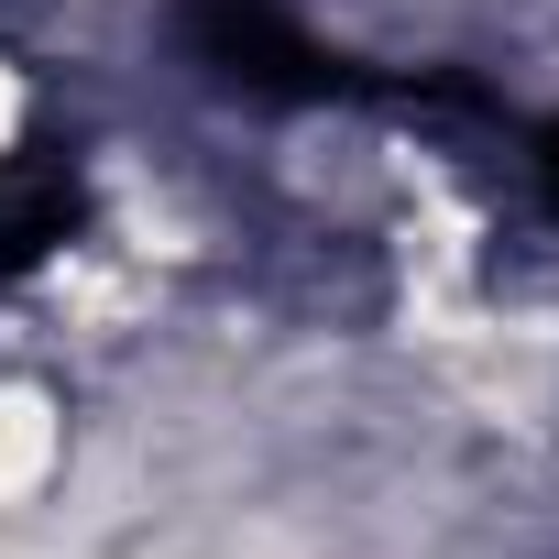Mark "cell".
I'll use <instances>...</instances> for the list:
<instances>
[{"mask_svg": "<svg viewBox=\"0 0 559 559\" xmlns=\"http://www.w3.org/2000/svg\"><path fill=\"white\" fill-rule=\"evenodd\" d=\"M0 132H12V78H0Z\"/></svg>", "mask_w": 559, "mask_h": 559, "instance_id": "obj_1", "label": "cell"}]
</instances>
